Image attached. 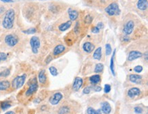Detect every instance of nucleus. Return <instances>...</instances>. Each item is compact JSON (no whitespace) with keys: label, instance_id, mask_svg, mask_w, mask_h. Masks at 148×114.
I'll use <instances>...</instances> for the list:
<instances>
[{"label":"nucleus","instance_id":"a18cd8bd","mask_svg":"<svg viewBox=\"0 0 148 114\" xmlns=\"http://www.w3.org/2000/svg\"><path fill=\"white\" fill-rule=\"evenodd\" d=\"M4 114H16V112L15 110H13V111H8L5 112Z\"/></svg>","mask_w":148,"mask_h":114},{"label":"nucleus","instance_id":"f704fd0d","mask_svg":"<svg viewBox=\"0 0 148 114\" xmlns=\"http://www.w3.org/2000/svg\"><path fill=\"white\" fill-rule=\"evenodd\" d=\"M52 60H53L52 56H51V55H49V56H47L46 58H45V60L44 61V63L47 65V64H49V63H50L51 61H52Z\"/></svg>","mask_w":148,"mask_h":114},{"label":"nucleus","instance_id":"f3484780","mask_svg":"<svg viewBox=\"0 0 148 114\" xmlns=\"http://www.w3.org/2000/svg\"><path fill=\"white\" fill-rule=\"evenodd\" d=\"M129 80L131 82L136 84H139L141 83L142 81V77L139 75H135V74H132L129 76Z\"/></svg>","mask_w":148,"mask_h":114},{"label":"nucleus","instance_id":"de8ad7c7","mask_svg":"<svg viewBox=\"0 0 148 114\" xmlns=\"http://www.w3.org/2000/svg\"><path fill=\"white\" fill-rule=\"evenodd\" d=\"M124 40L125 41H128V38L127 37V36H126L124 38Z\"/></svg>","mask_w":148,"mask_h":114},{"label":"nucleus","instance_id":"a19ab883","mask_svg":"<svg viewBox=\"0 0 148 114\" xmlns=\"http://www.w3.org/2000/svg\"><path fill=\"white\" fill-rule=\"evenodd\" d=\"M100 30L98 28L97 26H95V27L92 28V32L94 34H98L100 32Z\"/></svg>","mask_w":148,"mask_h":114},{"label":"nucleus","instance_id":"7c9ffc66","mask_svg":"<svg viewBox=\"0 0 148 114\" xmlns=\"http://www.w3.org/2000/svg\"><path fill=\"white\" fill-rule=\"evenodd\" d=\"M49 72H50V73L53 76H57L58 75V70H57V68L56 67H54V66H51V67L49 68Z\"/></svg>","mask_w":148,"mask_h":114},{"label":"nucleus","instance_id":"2eb2a0df","mask_svg":"<svg viewBox=\"0 0 148 114\" xmlns=\"http://www.w3.org/2000/svg\"><path fill=\"white\" fill-rule=\"evenodd\" d=\"M83 85V79L80 77H76L74 81L73 89V90H75V92H77L80 90V88Z\"/></svg>","mask_w":148,"mask_h":114},{"label":"nucleus","instance_id":"39448f33","mask_svg":"<svg viewBox=\"0 0 148 114\" xmlns=\"http://www.w3.org/2000/svg\"><path fill=\"white\" fill-rule=\"evenodd\" d=\"M15 19H16V10L12 8H8L2 16L1 26L5 30H12L14 26Z\"/></svg>","mask_w":148,"mask_h":114},{"label":"nucleus","instance_id":"ddd939ff","mask_svg":"<svg viewBox=\"0 0 148 114\" xmlns=\"http://www.w3.org/2000/svg\"><path fill=\"white\" fill-rule=\"evenodd\" d=\"M143 56V54L138 51H131L128 54V60L130 62L134 61L136 60V59L141 58Z\"/></svg>","mask_w":148,"mask_h":114},{"label":"nucleus","instance_id":"5701e85b","mask_svg":"<svg viewBox=\"0 0 148 114\" xmlns=\"http://www.w3.org/2000/svg\"><path fill=\"white\" fill-rule=\"evenodd\" d=\"M10 53L5 52L4 51L0 50V64H1L2 62H5L8 60V58H10Z\"/></svg>","mask_w":148,"mask_h":114},{"label":"nucleus","instance_id":"f8f14e48","mask_svg":"<svg viewBox=\"0 0 148 114\" xmlns=\"http://www.w3.org/2000/svg\"><path fill=\"white\" fill-rule=\"evenodd\" d=\"M10 81L8 80H1L0 81V93L7 92L10 90Z\"/></svg>","mask_w":148,"mask_h":114},{"label":"nucleus","instance_id":"c85d7f7f","mask_svg":"<svg viewBox=\"0 0 148 114\" xmlns=\"http://www.w3.org/2000/svg\"><path fill=\"white\" fill-rule=\"evenodd\" d=\"M104 68V66L103 64L101 63H98L95 66V69H94V73H100L103 71Z\"/></svg>","mask_w":148,"mask_h":114},{"label":"nucleus","instance_id":"9d476101","mask_svg":"<svg viewBox=\"0 0 148 114\" xmlns=\"http://www.w3.org/2000/svg\"><path fill=\"white\" fill-rule=\"evenodd\" d=\"M63 98V95L62 93L60 92H57L55 93L53 95L51 96L49 98V102L52 104V105H56L59 102H60V100Z\"/></svg>","mask_w":148,"mask_h":114},{"label":"nucleus","instance_id":"412c9836","mask_svg":"<svg viewBox=\"0 0 148 114\" xmlns=\"http://www.w3.org/2000/svg\"><path fill=\"white\" fill-rule=\"evenodd\" d=\"M136 5L140 10L143 11L147 10L148 6L147 0H138Z\"/></svg>","mask_w":148,"mask_h":114},{"label":"nucleus","instance_id":"b1692460","mask_svg":"<svg viewBox=\"0 0 148 114\" xmlns=\"http://www.w3.org/2000/svg\"><path fill=\"white\" fill-rule=\"evenodd\" d=\"M71 25L72 21H66V23H64L60 25V26H59V30H60L61 32H65L66 30L69 29V28L71 27Z\"/></svg>","mask_w":148,"mask_h":114},{"label":"nucleus","instance_id":"37998d69","mask_svg":"<svg viewBox=\"0 0 148 114\" xmlns=\"http://www.w3.org/2000/svg\"><path fill=\"white\" fill-rule=\"evenodd\" d=\"M97 27L99 28L100 30H102V29H103V27H104V25H103V23H101V22H100V23H98L97 24Z\"/></svg>","mask_w":148,"mask_h":114},{"label":"nucleus","instance_id":"f03ea898","mask_svg":"<svg viewBox=\"0 0 148 114\" xmlns=\"http://www.w3.org/2000/svg\"><path fill=\"white\" fill-rule=\"evenodd\" d=\"M18 68L17 73L10 82V89L12 90H18L25 85L27 79L30 67L27 64L21 63L18 65Z\"/></svg>","mask_w":148,"mask_h":114},{"label":"nucleus","instance_id":"4c0bfd02","mask_svg":"<svg viewBox=\"0 0 148 114\" xmlns=\"http://www.w3.org/2000/svg\"><path fill=\"white\" fill-rule=\"evenodd\" d=\"M92 90V86H88V87H85L84 90H83V92L84 93V94H90V92H91V90Z\"/></svg>","mask_w":148,"mask_h":114},{"label":"nucleus","instance_id":"79ce46f5","mask_svg":"<svg viewBox=\"0 0 148 114\" xmlns=\"http://www.w3.org/2000/svg\"><path fill=\"white\" fill-rule=\"evenodd\" d=\"M92 87L93 90L96 91V92H100L102 90V87L100 86H98V85H95L94 86H92Z\"/></svg>","mask_w":148,"mask_h":114},{"label":"nucleus","instance_id":"cd10ccee","mask_svg":"<svg viewBox=\"0 0 148 114\" xmlns=\"http://www.w3.org/2000/svg\"><path fill=\"white\" fill-rule=\"evenodd\" d=\"M37 32V29L36 27H30L27 30H22V33L27 35H32V34H35Z\"/></svg>","mask_w":148,"mask_h":114},{"label":"nucleus","instance_id":"58836bf2","mask_svg":"<svg viewBox=\"0 0 148 114\" xmlns=\"http://www.w3.org/2000/svg\"><path fill=\"white\" fill-rule=\"evenodd\" d=\"M111 85H109V84H106L104 85V92L105 93H109L110 91H111Z\"/></svg>","mask_w":148,"mask_h":114},{"label":"nucleus","instance_id":"20e7f679","mask_svg":"<svg viewBox=\"0 0 148 114\" xmlns=\"http://www.w3.org/2000/svg\"><path fill=\"white\" fill-rule=\"evenodd\" d=\"M39 8L38 5L36 3H29L25 5L23 9V13L26 20L31 23L35 22L38 16Z\"/></svg>","mask_w":148,"mask_h":114},{"label":"nucleus","instance_id":"c9c22d12","mask_svg":"<svg viewBox=\"0 0 148 114\" xmlns=\"http://www.w3.org/2000/svg\"><path fill=\"white\" fill-rule=\"evenodd\" d=\"M134 111L136 114H141L143 112V109L141 107H134Z\"/></svg>","mask_w":148,"mask_h":114},{"label":"nucleus","instance_id":"09e8293b","mask_svg":"<svg viewBox=\"0 0 148 114\" xmlns=\"http://www.w3.org/2000/svg\"><path fill=\"white\" fill-rule=\"evenodd\" d=\"M147 58H148V56H147V52H146V53H145V60H147Z\"/></svg>","mask_w":148,"mask_h":114},{"label":"nucleus","instance_id":"ea45409f","mask_svg":"<svg viewBox=\"0 0 148 114\" xmlns=\"http://www.w3.org/2000/svg\"><path fill=\"white\" fill-rule=\"evenodd\" d=\"M87 113L88 114H96V110L93 107H89L87 110Z\"/></svg>","mask_w":148,"mask_h":114},{"label":"nucleus","instance_id":"393cba45","mask_svg":"<svg viewBox=\"0 0 148 114\" xmlns=\"http://www.w3.org/2000/svg\"><path fill=\"white\" fill-rule=\"evenodd\" d=\"M93 58L95 60H100L102 58V47H98L97 49H96V51H94V54H93Z\"/></svg>","mask_w":148,"mask_h":114},{"label":"nucleus","instance_id":"a211bd4d","mask_svg":"<svg viewBox=\"0 0 148 114\" xmlns=\"http://www.w3.org/2000/svg\"><path fill=\"white\" fill-rule=\"evenodd\" d=\"M83 49L84 50L85 52L86 53H92L93 51L94 50L95 46L92 43L90 42H86L83 44Z\"/></svg>","mask_w":148,"mask_h":114},{"label":"nucleus","instance_id":"dca6fc26","mask_svg":"<svg viewBox=\"0 0 148 114\" xmlns=\"http://www.w3.org/2000/svg\"><path fill=\"white\" fill-rule=\"evenodd\" d=\"M101 111L105 114H109L111 112V107L107 101H104L101 103Z\"/></svg>","mask_w":148,"mask_h":114},{"label":"nucleus","instance_id":"c03bdc74","mask_svg":"<svg viewBox=\"0 0 148 114\" xmlns=\"http://www.w3.org/2000/svg\"><path fill=\"white\" fill-rule=\"evenodd\" d=\"M1 2L4 3H13L14 1L13 0H0Z\"/></svg>","mask_w":148,"mask_h":114},{"label":"nucleus","instance_id":"bb28decb","mask_svg":"<svg viewBox=\"0 0 148 114\" xmlns=\"http://www.w3.org/2000/svg\"><path fill=\"white\" fill-rule=\"evenodd\" d=\"M115 51L116 50L113 51V55H112L111 59V64H110V68H111V73L113 74V76H115V66H114V58H115Z\"/></svg>","mask_w":148,"mask_h":114},{"label":"nucleus","instance_id":"4be33fe9","mask_svg":"<svg viewBox=\"0 0 148 114\" xmlns=\"http://www.w3.org/2000/svg\"><path fill=\"white\" fill-rule=\"evenodd\" d=\"M11 71H12V67L11 66L3 68V70L0 71V78L8 77L11 74Z\"/></svg>","mask_w":148,"mask_h":114},{"label":"nucleus","instance_id":"4468645a","mask_svg":"<svg viewBox=\"0 0 148 114\" xmlns=\"http://www.w3.org/2000/svg\"><path fill=\"white\" fill-rule=\"evenodd\" d=\"M140 94H141V90L138 87H132V88L130 89L127 93L128 97L131 98L135 97L136 96H139Z\"/></svg>","mask_w":148,"mask_h":114},{"label":"nucleus","instance_id":"49530a36","mask_svg":"<svg viewBox=\"0 0 148 114\" xmlns=\"http://www.w3.org/2000/svg\"><path fill=\"white\" fill-rule=\"evenodd\" d=\"M96 114H102L101 110H100V109L96 110Z\"/></svg>","mask_w":148,"mask_h":114},{"label":"nucleus","instance_id":"6e6552de","mask_svg":"<svg viewBox=\"0 0 148 114\" xmlns=\"http://www.w3.org/2000/svg\"><path fill=\"white\" fill-rule=\"evenodd\" d=\"M38 82L42 86H44L47 84V75L46 73V71L45 69H41L40 71L38 72Z\"/></svg>","mask_w":148,"mask_h":114},{"label":"nucleus","instance_id":"2f4dec72","mask_svg":"<svg viewBox=\"0 0 148 114\" xmlns=\"http://www.w3.org/2000/svg\"><path fill=\"white\" fill-rule=\"evenodd\" d=\"M105 49H106V55H107V56H109V55L111 54L112 49H111V47L110 44H107V45H106Z\"/></svg>","mask_w":148,"mask_h":114},{"label":"nucleus","instance_id":"aec40b11","mask_svg":"<svg viewBox=\"0 0 148 114\" xmlns=\"http://www.w3.org/2000/svg\"><path fill=\"white\" fill-rule=\"evenodd\" d=\"M68 15H69V18L71 21H75L78 18V16H79V12H78L76 10L72 9L71 8H68Z\"/></svg>","mask_w":148,"mask_h":114},{"label":"nucleus","instance_id":"72a5a7b5","mask_svg":"<svg viewBox=\"0 0 148 114\" xmlns=\"http://www.w3.org/2000/svg\"><path fill=\"white\" fill-rule=\"evenodd\" d=\"M5 11H6V8L4 5H0V17H2L3 16Z\"/></svg>","mask_w":148,"mask_h":114},{"label":"nucleus","instance_id":"1a4fd4ad","mask_svg":"<svg viewBox=\"0 0 148 114\" xmlns=\"http://www.w3.org/2000/svg\"><path fill=\"white\" fill-rule=\"evenodd\" d=\"M134 27V23L132 21H128L126 24L124 25L123 32L126 34V36L130 35L133 32Z\"/></svg>","mask_w":148,"mask_h":114},{"label":"nucleus","instance_id":"a878e982","mask_svg":"<svg viewBox=\"0 0 148 114\" xmlns=\"http://www.w3.org/2000/svg\"><path fill=\"white\" fill-rule=\"evenodd\" d=\"M100 80H101V78H100V76L99 75H94L90 77V81L91 83H92L94 85L98 84L100 81Z\"/></svg>","mask_w":148,"mask_h":114},{"label":"nucleus","instance_id":"e433bc0d","mask_svg":"<svg viewBox=\"0 0 148 114\" xmlns=\"http://www.w3.org/2000/svg\"><path fill=\"white\" fill-rule=\"evenodd\" d=\"M134 71L136 72V73H141L142 71H143V67L141 66H136L134 68Z\"/></svg>","mask_w":148,"mask_h":114},{"label":"nucleus","instance_id":"6ab92c4d","mask_svg":"<svg viewBox=\"0 0 148 114\" xmlns=\"http://www.w3.org/2000/svg\"><path fill=\"white\" fill-rule=\"evenodd\" d=\"M65 49H66V47H64V45H57V46L54 48L53 51V55L54 56H59V55L62 54V53L65 51Z\"/></svg>","mask_w":148,"mask_h":114},{"label":"nucleus","instance_id":"0eeeda50","mask_svg":"<svg viewBox=\"0 0 148 114\" xmlns=\"http://www.w3.org/2000/svg\"><path fill=\"white\" fill-rule=\"evenodd\" d=\"M105 12L109 16H115V15H119L121 13V10L119 8L118 3L116 2L111 3L105 8Z\"/></svg>","mask_w":148,"mask_h":114},{"label":"nucleus","instance_id":"f257e3e1","mask_svg":"<svg viewBox=\"0 0 148 114\" xmlns=\"http://www.w3.org/2000/svg\"><path fill=\"white\" fill-rule=\"evenodd\" d=\"M38 82L37 77L36 76L32 77L28 81L25 88L23 90H21L18 94V100L22 103H27L32 99L38 90Z\"/></svg>","mask_w":148,"mask_h":114},{"label":"nucleus","instance_id":"c756f323","mask_svg":"<svg viewBox=\"0 0 148 114\" xmlns=\"http://www.w3.org/2000/svg\"><path fill=\"white\" fill-rule=\"evenodd\" d=\"M69 108H68L67 106H64V107H62L60 109H59L58 114H67L69 113Z\"/></svg>","mask_w":148,"mask_h":114},{"label":"nucleus","instance_id":"7ed1b4c3","mask_svg":"<svg viewBox=\"0 0 148 114\" xmlns=\"http://www.w3.org/2000/svg\"><path fill=\"white\" fill-rule=\"evenodd\" d=\"M2 43L5 48L14 49V51L21 50L23 48V42L20 36L16 33L6 34L3 38Z\"/></svg>","mask_w":148,"mask_h":114},{"label":"nucleus","instance_id":"423d86ee","mask_svg":"<svg viewBox=\"0 0 148 114\" xmlns=\"http://www.w3.org/2000/svg\"><path fill=\"white\" fill-rule=\"evenodd\" d=\"M29 43L32 54L34 56H37L41 52L42 41L40 38L38 36H33L29 39Z\"/></svg>","mask_w":148,"mask_h":114},{"label":"nucleus","instance_id":"9b49d317","mask_svg":"<svg viewBox=\"0 0 148 114\" xmlns=\"http://www.w3.org/2000/svg\"><path fill=\"white\" fill-rule=\"evenodd\" d=\"M13 105V100L7 99L3 101H0V111H5Z\"/></svg>","mask_w":148,"mask_h":114},{"label":"nucleus","instance_id":"473e14b6","mask_svg":"<svg viewBox=\"0 0 148 114\" xmlns=\"http://www.w3.org/2000/svg\"><path fill=\"white\" fill-rule=\"evenodd\" d=\"M85 23L86 24H90L92 22V17L90 16V15H87L86 16H85V20H84Z\"/></svg>","mask_w":148,"mask_h":114}]
</instances>
